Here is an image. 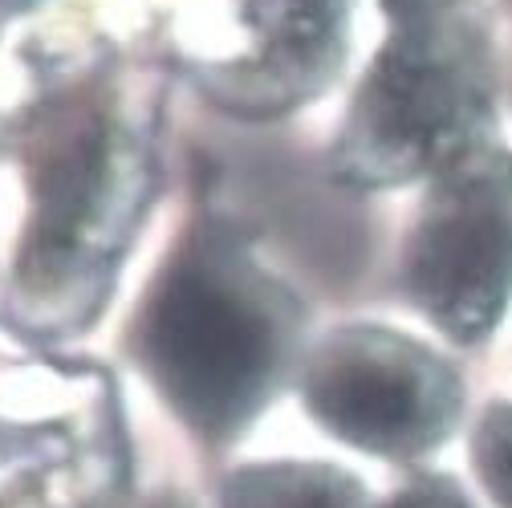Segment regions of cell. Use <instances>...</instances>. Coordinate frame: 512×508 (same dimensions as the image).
<instances>
[{"instance_id": "obj_3", "label": "cell", "mask_w": 512, "mask_h": 508, "mask_svg": "<svg viewBox=\"0 0 512 508\" xmlns=\"http://www.w3.org/2000/svg\"><path fill=\"white\" fill-rule=\"evenodd\" d=\"M411 293L435 322L472 342L512 293V159L468 163L431 200L415 248Z\"/></svg>"}, {"instance_id": "obj_5", "label": "cell", "mask_w": 512, "mask_h": 508, "mask_svg": "<svg viewBox=\"0 0 512 508\" xmlns=\"http://www.w3.org/2000/svg\"><path fill=\"white\" fill-rule=\"evenodd\" d=\"M224 508H362V488L326 464H256L224 484Z\"/></svg>"}, {"instance_id": "obj_8", "label": "cell", "mask_w": 512, "mask_h": 508, "mask_svg": "<svg viewBox=\"0 0 512 508\" xmlns=\"http://www.w3.org/2000/svg\"><path fill=\"white\" fill-rule=\"evenodd\" d=\"M399 5H407V9H419V5H427V0H399Z\"/></svg>"}, {"instance_id": "obj_7", "label": "cell", "mask_w": 512, "mask_h": 508, "mask_svg": "<svg viewBox=\"0 0 512 508\" xmlns=\"http://www.w3.org/2000/svg\"><path fill=\"white\" fill-rule=\"evenodd\" d=\"M387 508H472V500L452 480H415Z\"/></svg>"}, {"instance_id": "obj_1", "label": "cell", "mask_w": 512, "mask_h": 508, "mask_svg": "<svg viewBox=\"0 0 512 508\" xmlns=\"http://www.w3.org/2000/svg\"><path fill=\"white\" fill-rule=\"evenodd\" d=\"M277 326L220 265L183 261L143 322V362L171 407L204 431H232L265 399L277 370Z\"/></svg>"}, {"instance_id": "obj_4", "label": "cell", "mask_w": 512, "mask_h": 508, "mask_svg": "<svg viewBox=\"0 0 512 508\" xmlns=\"http://www.w3.org/2000/svg\"><path fill=\"white\" fill-rule=\"evenodd\" d=\"M472 82L427 41H395L374 66L354 114V163L370 179H399L460 139Z\"/></svg>"}, {"instance_id": "obj_6", "label": "cell", "mask_w": 512, "mask_h": 508, "mask_svg": "<svg viewBox=\"0 0 512 508\" xmlns=\"http://www.w3.org/2000/svg\"><path fill=\"white\" fill-rule=\"evenodd\" d=\"M476 472L500 508H512V407H492L476 427Z\"/></svg>"}, {"instance_id": "obj_2", "label": "cell", "mask_w": 512, "mask_h": 508, "mask_svg": "<svg viewBox=\"0 0 512 508\" xmlns=\"http://www.w3.org/2000/svg\"><path fill=\"white\" fill-rule=\"evenodd\" d=\"M305 407L354 448L415 456L452 427L456 383L423 346L387 330H350L317 350Z\"/></svg>"}]
</instances>
